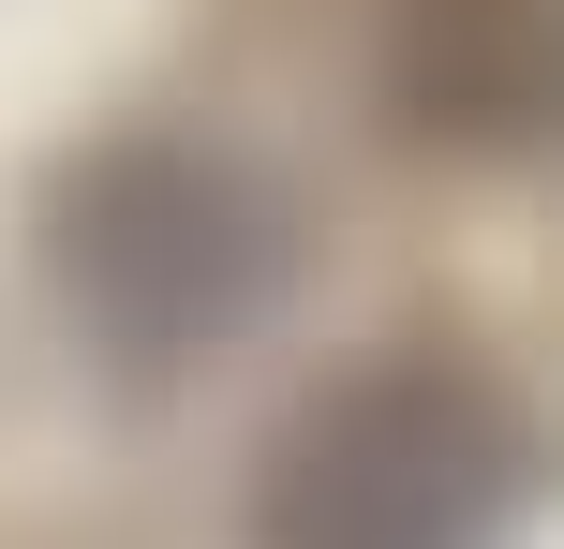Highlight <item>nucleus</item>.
<instances>
[{"mask_svg":"<svg viewBox=\"0 0 564 549\" xmlns=\"http://www.w3.org/2000/svg\"><path fill=\"white\" fill-rule=\"evenodd\" d=\"M45 267H59V312L89 342H119L134 372L164 356H208L282 297L297 267V208L253 149L224 134H105L45 208Z\"/></svg>","mask_w":564,"mask_h":549,"instance_id":"obj_2","label":"nucleus"},{"mask_svg":"<svg viewBox=\"0 0 564 549\" xmlns=\"http://www.w3.org/2000/svg\"><path fill=\"white\" fill-rule=\"evenodd\" d=\"M520 505H535L520 402L431 342L327 372L253 461V549H506Z\"/></svg>","mask_w":564,"mask_h":549,"instance_id":"obj_1","label":"nucleus"}]
</instances>
